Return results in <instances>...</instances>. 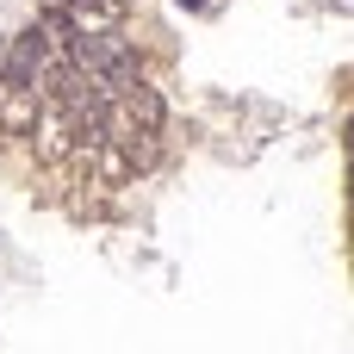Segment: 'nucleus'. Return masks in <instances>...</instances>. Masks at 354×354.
Listing matches in <instances>:
<instances>
[{
    "mask_svg": "<svg viewBox=\"0 0 354 354\" xmlns=\"http://www.w3.org/2000/svg\"><path fill=\"white\" fill-rule=\"evenodd\" d=\"M50 62V44H44V31L31 25L25 37H12V44H0V87H37V68Z\"/></svg>",
    "mask_w": 354,
    "mask_h": 354,
    "instance_id": "1",
    "label": "nucleus"
},
{
    "mask_svg": "<svg viewBox=\"0 0 354 354\" xmlns=\"http://www.w3.org/2000/svg\"><path fill=\"white\" fill-rule=\"evenodd\" d=\"M180 6H205V0H180Z\"/></svg>",
    "mask_w": 354,
    "mask_h": 354,
    "instance_id": "4",
    "label": "nucleus"
},
{
    "mask_svg": "<svg viewBox=\"0 0 354 354\" xmlns=\"http://www.w3.org/2000/svg\"><path fill=\"white\" fill-rule=\"evenodd\" d=\"M37 118H44L37 87H0V124L12 137H37Z\"/></svg>",
    "mask_w": 354,
    "mask_h": 354,
    "instance_id": "2",
    "label": "nucleus"
},
{
    "mask_svg": "<svg viewBox=\"0 0 354 354\" xmlns=\"http://www.w3.org/2000/svg\"><path fill=\"white\" fill-rule=\"evenodd\" d=\"M37 31H44V44H68L75 37V19L62 6H50V12H37Z\"/></svg>",
    "mask_w": 354,
    "mask_h": 354,
    "instance_id": "3",
    "label": "nucleus"
}]
</instances>
